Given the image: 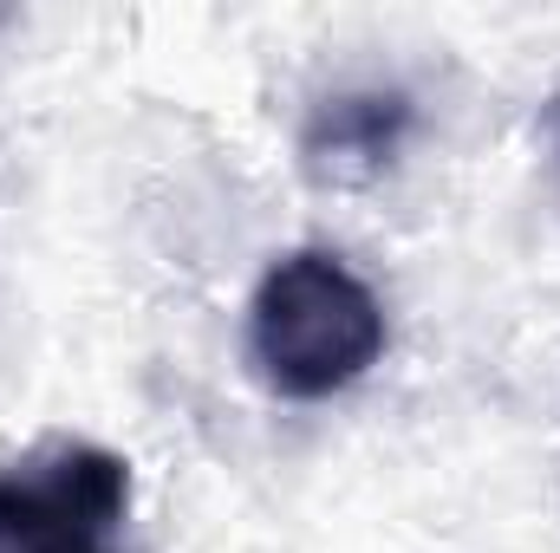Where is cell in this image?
I'll use <instances>...</instances> for the list:
<instances>
[{
	"label": "cell",
	"mask_w": 560,
	"mask_h": 553,
	"mask_svg": "<svg viewBox=\"0 0 560 553\" xmlns=\"http://www.w3.org/2000/svg\"><path fill=\"white\" fill-rule=\"evenodd\" d=\"M392 345L385 306L332 248L275 255L248 299V358L287 404L352 391Z\"/></svg>",
	"instance_id": "cell-1"
},
{
	"label": "cell",
	"mask_w": 560,
	"mask_h": 553,
	"mask_svg": "<svg viewBox=\"0 0 560 553\" xmlns=\"http://www.w3.org/2000/svg\"><path fill=\"white\" fill-rule=\"evenodd\" d=\"M131 462L105 443H39L0 462V553H125Z\"/></svg>",
	"instance_id": "cell-2"
},
{
	"label": "cell",
	"mask_w": 560,
	"mask_h": 553,
	"mask_svg": "<svg viewBox=\"0 0 560 553\" xmlns=\"http://www.w3.org/2000/svg\"><path fill=\"white\" fill-rule=\"evenodd\" d=\"M418 111L398 85H365V92H332L313 105L300 156L319 183H372L398 163V150L411 138Z\"/></svg>",
	"instance_id": "cell-3"
}]
</instances>
